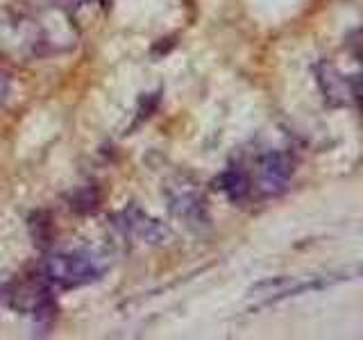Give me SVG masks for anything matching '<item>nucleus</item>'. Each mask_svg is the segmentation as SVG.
<instances>
[{"mask_svg": "<svg viewBox=\"0 0 363 340\" xmlns=\"http://www.w3.org/2000/svg\"><path fill=\"white\" fill-rule=\"evenodd\" d=\"M334 281L338 279H334V277H309V279H302V277H277V279H266L261 284H256L250 290V297L256 299V302H279V299L302 295L307 290L325 288V286L334 284Z\"/></svg>", "mask_w": 363, "mask_h": 340, "instance_id": "20e7f679", "label": "nucleus"}, {"mask_svg": "<svg viewBox=\"0 0 363 340\" xmlns=\"http://www.w3.org/2000/svg\"><path fill=\"white\" fill-rule=\"evenodd\" d=\"M120 222L118 225L125 229V234L134 236L137 241L148 243V245H159L168 238V229L161 225L159 220L150 218L148 213H143L141 209L137 207H129L120 211Z\"/></svg>", "mask_w": 363, "mask_h": 340, "instance_id": "423d86ee", "label": "nucleus"}, {"mask_svg": "<svg viewBox=\"0 0 363 340\" xmlns=\"http://www.w3.org/2000/svg\"><path fill=\"white\" fill-rule=\"evenodd\" d=\"M316 80L320 84L325 100L332 102V105L350 107L356 105V100H359V77L343 75L334 64L320 61L316 66Z\"/></svg>", "mask_w": 363, "mask_h": 340, "instance_id": "39448f33", "label": "nucleus"}, {"mask_svg": "<svg viewBox=\"0 0 363 340\" xmlns=\"http://www.w3.org/2000/svg\"><path fill=\"white\" fill-rule=\"evenodd\" d=\"M295 173V161L288 152L270 150L256 159V177L254 188L266 197L279 195L288 186L290 177Z\"/></svg>", "mask_w": 363, "mask_h": 340, "instance_id": "7ed1b4c3", "label": "nucleus"}, {"mask_svg": "<svg viewBox=\"0 0 363 340\" xmlns=\"http://www.w3.org/2000/svg\"><path fill=\"white\" fill-rule=\"evenodd\" d=\"M218 191H222L232 202H239L252 191L250 186V175L245 173L241 166H229L227 170H222L220 177L216 179Z\"/></svg>", "mask_w": 363, "mask_h": 340, "instance_id": "0eeeda50", "label": "nucleus"}, {"mask_svg": "<svg viewBox=\"0 0 363 340\" xmlns=\"http://www.w3.org/2000/svg\"><path fill=\"white\" fill-rule=\"evenodd\" d=\"M9 95V75L0 68V107L5 105V100H7Z\"/></svg>", "mask_w": 363, "mask_h": 340, "instance_id": "6e6552de", "label": "nucleus"}, {"mask_svg": "<svg viewBox=\"0 0 363 340\" xmlns=\"http://www.w3.org/2000/svg\"><path fill=\"white\" fill-rule=\"evenodd\" d=\"M168 209L175 218H180L188 229H205L209 227V207L197 188V184L188 182L186 177H177L166 186Z\"/></svg>", "mask_w": 363, "mask_h": 340, "instance_id": "f03ea898", "label": "nucleus"}, {"mask_svg": "<svg viewBox=\"0 0 363 340\" xmlns=\"http://www.w3.org/2000/svg\"><path fill=\"white\" fill-rule=\"evenodd\" d=\"M103 263L89 252H55L39 265V281L55 290H75L103 277Z\"/></svg>", "mask_w": 363, "mask_h": 340, "instance_id": "f257e3e1", "label": "nucleus"}]
</instances>
